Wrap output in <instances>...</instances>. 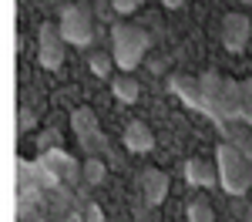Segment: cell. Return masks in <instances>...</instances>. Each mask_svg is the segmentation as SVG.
<instances>
[{
    "label": "cell",
    "mask_w": 252,
    "mask_h": 222,
    "mask_svg": "<svg viewBox=\"0 0 252 222\" xmlns=\"http://www.w3.org/2000/svg\"><path fill=\"white\" fill-rule=\"evenodd\" d=\"M215 168H219V185L229 195H246L252 185V161L242 148H235L232 141H222L215 152Z\"/></svg>",
    "instance_id": "cell-2"
},
{
    "label": "cell",
    "mask_w": 252,
    "mask_h": 222,
    "mask_svg": "<svg viewBox=\"0 0 252 222\" xmlns=\"http://www.w3.org/2000/svg\"><path fill=\"white\" fill-rule=\"evenodd\" d=\"M81 219H84V216H78V212H74V216H71V219H67V222H81Z\"/></svg>",
    "instance_id": "cell-21"
},
{
    "label": "cell",
    "mask_w": 252,
    "mask_h": 222,
    "mask_svg": "<svg viewBox=\"0 0 252 222\" xmlns=\"http://www.w3.org/2000/svg\"><path fill=\"white\" fill-rule=\"evenodd\" d=\"M71 128H74V138L81 141L84 152L97 155L104 148V135H101V125H97V115L91 108H74L71 111Z\"/></svg>",
    "instance_id": "cell-6"
},
{
    "label": "cell",
    "mask_w": 252,
    "mask_h": 222,
    "mask_svg": "<svg viewBox=\"0 0 252 222\" xmlns=\"http://www.w3.org/2000/svg\"><path fill=\"white\" fill-rule=\"evenodd\" d=\"M37 222H47V219H37Z\"/></svg>",
    "instance_id": "cell-24"
},
{
    "label": "cell",
    "mask_w": 252,
    "mask_h": 222,
    "mask_svg": "<svg viewBox=\"0 0 252 222\" xmlns=\"http://www.w3.org/2000/svg\"><path fill=\"white\" fill-rule=\"evenodd\" d=\"M168 88H172V95L185 101L192 111H202V115H209V101H205V88H202V78H189V74H175L168 81Z\"/></svg>",
    "instance_id": "cell-8"
},
{
    "label": "cell",
    "mask_w": 252,
    "mask_h": 222,
    "mask_svg": "<svg viewBox=\"0 0 252 222\" xmlns=\"http://www.w3.org/2000/svg\"><path fill=\"white\" fill-rule=\"evenodd\" d=\"M161 3H165L168 10H182V7H185V0H161Z\"/></svg>",
    "instance_id": "cell-20"
},
{
    "label": "cell",
    "mask_w": 252,
    "mask_h": 222,
    "mask_svg": "<svg viewBox=\"0 0 252 222\" xmlns=\"http://www.w3.org/2000/svg\"><path fill=\"white\" fill-rule=\"evenodd\" d=\"M64 47H67V40L61 34L58 24H40L37 31V61L40 67H47V71H58L61 64H64Z\"/></svg>",
    "instance_id": "cell-5"
},
{
    "label": "cell",
    "mask_w": 252,
    "mask_h": 222,
    "mask_svg": "<svg viewBox=\"0 0 252 222\" xmlns=\"http://www.w3.org/2000/svg\"><path fill=\"white\" fill-rule=\"evenodd\" d=\"M61 34L67 44H74V47H88L91 40H94V27H91V14L78 7V3H71V7H64L61 10V20H58Z\"/></svg>",
    "instance_id": "cell-4"
},
{
    "label": "cell",
    "mask_w": 252,
    "mask_h": 222,
    "mask_svg": "<svg viewBox=\"0 0 252 222\" xmlns=\"http://www.w3.org/2000/svg\"><path fill=\"white\" fill-rule=\"evenodd\" d=\"M249 37H252V20L239 10H229L222 17V44L229 54H242L249 47Z\"/></svg>",
    "instance_id": "cell-7"
},
{
    "label": "cell",
    "mask_w": 252,
    "mask_h": 222,
    "mask_svg": "<svg viewBox=\"0 0 252 222\" xmlns=\"http://www.w3.org/2000/svg\"><path fill=\"white\" fill-rule=\"evenodd\" d=\"M249 222H252V209H249Z\"/></svg>",
    "instance_id": "cell-23"
},
{
    "label": "cell",
    "mask_w": 252,
    "mask_h": 222,
    "mask_svg": "<svg viewBox=\"0 0 252 222\" xmlns=\"http://www.w3.org/2000/svg\"><path fill=\"white\" fill-rule=\"evenodd\" d=\"M202 88H205V101H209V115L219 125L242 118V81L222 78L219 71H205Z\"/></svg>",
    "instance_id": "cell-1"
},
{
    "label": "cell",
    "mask_w": 252,
    "mask_h": 222,
    "mask_svg": "<svg viewBox=\"0 0 252 222\" xmlns=\"http://www.w3.org/2000/svg\"><path fill=\"white\" fill-rule=\"evenodd\" d=\"M141 3H145V0H115V10L118 14H135Z\"/></svg>",
    "instance_id": "cell-17"
},
{
    "label": "cell",
    "mask_w": 252,
    "mask_h": 222,
    "mask_svg": "<svg viewBox=\"0 0 252 222\" xmlns=\"http://www.w3.org/2000/svg\"><path fill=\"white\" fill-rule=\"evenodd\" d=\"M88 67H91V74H97V78H108L111 67H115V58L111 54H91L88 58Z\"/></svg>",
    "instance_id": "cell-15"
},
{
    "label": "cell",
    "mask_w": 252,
    "mask_h": 222,
    "mask_svg": "<svg viewBox=\"0 0 252 222\" xmlns=\"http://www.w3.org/2000/svg\"><path fill=\"white\" fill-rule=\"evenodd\" d=\"M185 182L195 185V189H212L219 182V168H212L209 161H202V159H189L185 161Z\"/></svg>",
    "instance_id": "cell-11"
},
{
    "label": "cell",
    "mask_w": 252,
    "mask_h": 222,
    "mask_svg": "<svg viewBox=\"0 0 252 222\" xmlns=\"http://www.w3.org/2000/svg\"><path fill=\"white\" fill-rule=\"evenodd\" d=\"M84 222H104V209H101L97 202H91L88 212H84Z\"/></svg>",
    "instance_id": "cell-18"
},
{
    "label": "cell",
    "mask_w": 252,
    "mask_h": 222,
    "mask_svg": "<svg viewBox=\"0 0 252 222\" xmlns=\"http://www.w3.org/2000/svg\"><path fill=\"white\" fill-rule=\"evenodd\" d=\"M145 54H148V34L141 27H131V24L115 27V34H111V58H115V64L125 74H131L145 61Z\"/></svg>",
    "instance_id": "cell-3"
},
{
    "label": "cell",
    "mask_w": 252,
    "mask_h": 222,
    "mask_svg": "<svg viewBox=\"0 0 252 222\" xmlns=\"http://www.w3.org/2000/svg\"><path fill=\"white\" fill-rule=\"evenodd\" d=\"M189 222H215V212L209 205V199H195L189 205Z\"/></svg>",
    "instance_id": "cell-14"
},
{
    "label": "cell",
    "mask_w": 252,
    "mask_h": 222,
    "mask_svg": "<svg viewBox=\"0 0 252 222\" xmlns=\"http://www.w3.org/2000/svg\"><path fill=\"white\" fill-rule=\"evenodd\" d=\"M111 91H115L118 101H125V104H135L138 98H141V84H138L131 74H121V78L111 81Z\"/></svg>",
    "instance_id": "cell-12"
},
{
    "label": "cell",
    "mask_w": 252,
    "mask_h": 222,
    "mask_svg": "<svg viewBox=\"0 0 252 222\" xmlns=\"http://www.w3.org/2000/svg\"><path fill=\"white\" fill-rule=\"evenodd\" d=\"M242 121L252 128V78L242 81Z\"/></svg>",
    "instance_id": "cell-16"
},
{
    "label": "cell",
    "mask_w": 252,
    "mask_h": 222,
    "mask_svg": "<svg viewBox=\"0 0 252 222\" xmlns=\"http://www.w3.org/2000/svg\"><path fill=\"white\" fill-rule=\"evenodd\" d=\"M235 3H252V0H235Z\"/></svg>",
    "instance_id": "cell-22"
},
{
    "label": "cell",
    "mask_w": 252,
    "mask_h": 222,
    "mask_svg": "<svg viewBox=\"0 0 252 222\" xmlns=\"http://www.w3.org/2000/svg\"><path fill=\"white\" fill-rule=\"evenodd\" d=\"M138 185H141V195H145L148 205H161V202L168 199L172 179H168V172H161V168H145V172L138 175Z\"/></svg>",
    "instance_id": "cell-9"
},
{
    "label": "cell",
    "mask_w": 252,
    "mask_h": 222,
    "mask_svg": "<svg viewBox=\"0 0 252 222\" xmlns=\"http://www.w3.org/2000/svg\"><path fill=\"white\" fill-rule=\"evenodd\" d=\"M17 121H20V128H24V131H31V128H34V111H31V108H20Z\"/></svg>",
    "instance_id": "cell-19"
},
{
    "label": "cell",
    "mask_w": 252,
    "mask_h": 222,
    "mask_svg": "<svg viewBox=\"0 0 252 222\" xmlns=\"http://www.w3.org/2000/svg\"><path fill=\"white\" fill-rule=\"evenodd\" d=\"M121 141H125V148L135 152V155H148V152L155 148V135H152V128H148L145 121H128Z\"/></svg>",
    "instance_id": "cell-10"
},
{
    "label": "cell",
    "mask_w": 252,
    "mask_h": 222,
    "mask_svg": "<svg viewBox=\"0 0 252 222\" xmlns=\"http://www.w3.org/2000/svg\"><path fill=\"white\" fill-rule=\"evenodd\" d=\"M81 175H84V182H88V185H101V182L108 179V165L97 159V155H91V159L81 165Z\"/></svg>",
    "instance_id": "cell-13"
}]
</instances>
